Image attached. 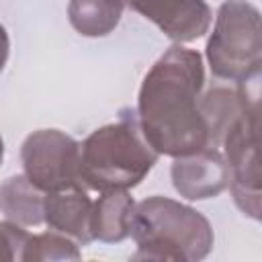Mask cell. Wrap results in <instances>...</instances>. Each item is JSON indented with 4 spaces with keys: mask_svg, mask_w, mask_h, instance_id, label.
Listing matches in <instances>:
<instances>
[{
    "mask_svg": "<svg viewBox=\"0 0 262 262\" xmlns=\"http://www.w3.org/2000/svg\"><path fill=\"white\" fill-rule=\"evenodd\" d=\"M174 190L186 201L219 196L229 184V168L219 147H203L194 154L174 158L170 166Z\"/></svg>",
    "mask_w": 262,
    "mask_h": 262,
    "instance_id": "obj_8",
    "label": "cell"
},
{
    "mask_svg": "<svg viewBox=\"0 0 262 262\" xmlns=\"http://www.w3.org/2000/svg\"><path fill=\"white\" fill-rule=\"evenodd\" d=\"M125 4L180 45L205 37L213 23L205 0H125Z\"/></svg>",
    "mask_w": 262,
    "mask_h": 262,
    "instance_id": "obj_7",
    "label": "cell"
},
{
    "mask_svg": "<svg viewBox=\"0 0 262 262\" xmlns=\"http://www.w3.org/2000/svg\"><path fill=\"white\" fill-rule=\"evenodd\" d=\"M82 252L80 246L59 233V231H45V233H31L27 248H25V258L23 262H55V260H80Z\"/></svg>",
    "mask_w": 262,
    "mask_h": 262,
    "instance_id": "obj_14",
    "label": "cell"
},
{
    "mask_svg": "<svg viewBox=\"0 0 262 262\" xmlns=\"http://www.w3.org/2000/svg\"><path fill=\"white\" fill-rule=\"evenodd\" d=\"M129 237L137 246L133 260L196 262L207 258L215 244L203 213L162 194L135 203Z\"/></svg>",
    "mask_w": 262,
    "mask_h": 262,
    "instance_id": "obj_3",
    "label": "cell"
},
{
    "mask_svg": "<svg viewBox=\"0 0 262 262\" xmlns=\"http://www.w3.org/2000/svg\"><path fill=\"white\" fill-rule=\"evenodd\" d=\"M8 55H10V39H8V33H6L4 25H0V74L4 72Z\"/></svg>",
    "mask_w": 262,
    "mask_h": 262,
    "instance_id": "obj_16",
    "label": "cell"
},
{
    "mask_svg": "<svg viewBox=\"0 0 262 262\" xmlns=\"http://www.w3.org/2000/svg\"><path fill=\"white\" fill-rule=\"evenodd\" d=\"M205 63L196 49L174 43L141 80L137 94V121L160 156L180 158L209 147L201 115Z\"/></svg>",
    "mask_w": 262,
    "mask_h": 262,
    "instance_id": "obj_1",
    "label": "cell"
},
{
    "mask_svg": "<svg viewBox=\"0 0 262 262\" xmlns=\"http://www.w3.org/2000/svg\"><path fill=\"white\" fill-rule=\"evenodd\" d=\"M43 199L39 190L25 174L8 176L0 182V213L6 221L23 227H37L43 223Z\"/></svg>",
    "mask_w": 262,
    "mask_h": 262,
    "instance_id": "obj_12",
    "label": "cell"
},
{
    "mask_svg": "<svg viewBox=\"0 0 262 262\" xmlns=\"http://www.w3.org/2000/svg\"><path fill=\"white\" fill-rule=\"evenodd\" d=\"M256 104V94H248L244 84H237L235 88L217 86L207 94H201V115L209 135V147H219L225 131Z\"/></svg>",
    "mask_w": 262,
    "mask_h": 262,
    "instance_id": "obj_10",
    "label": "cell"
},
{
    "mask_svg": "<svg viewBox=\"0 0 262 262\" xmlns=\"http://www.w3.org/2000/svg\"><path fill=\"white\" fill-rule=\"evenodd\" d=\"M221 154L229 168V190L235 207L250 219L260 221V160H258V104L246 111L223 135Z\"/></svg>",
    "mask_w": 262,
    "mask_h": 262,
    "instance_id": "obj_6",
    "label": "cell"
},
{
    "mask_svg": "<svg viewBox=\"0 0 262 262\" xmlns=\"http://www.w3.org/2000/svg\"><path fill=\"white\" fill-rule=\"evenodd\" d=\"M29 231L12 221H0V262H23Z\"/></svg>",
    "mask_w": 262,
    "mask_h": 262,
    "instance_id": "obj_15",
    "label": "cell"
},
{
    "mask_svg": "<svg viewBox=\"0 0 262 262\" xmlns=\"http://www.w3.org/2000/svg\"><path fill=\"white\" fill-rule=\"evenodd\" d=\"M20 162L23 174L43 192L84 186L80 141L59 129L29 133L20 145Z\"/></svg>",
    "mask_w": 262,
    "mask_h": 262,
    "instance_id": "obj_5",
    "label": "cell"
},
{
    "mask_svg": "<svg viewBox=\"0 0 262 262\" xmlns=\"http://www.w3.org/2000/svg\"><path fill=\"white\" fill-rule=\"evenodd\" d=\"M213 76L235 84L254 82L262 70V18L248 0H223L205 47Z\"/></svg>",
    "mask_w": 262,
    "mask_h": 262,
    "instance_id": "obj_4",
    "label": "cell"
},
{
    "mask_svg": "<svg viewBox=\"0 0 262 262\" xmlns=\"http://www.w3.org/2000/svg\"><path fill=\"white\" fill-rule=\"evenodd\" d=\"M82 182L88 190H131L154 170L160 154L145 139L137 113L119 111L115 123L94 129L82 143Z\"/></svg>",
    "mask_w": 262,
    "mask_h": 262,
    "instance_id": "obj_2",
    "label": "cell"
},
{
    "mask_svg": "<svg viewBox=\"0 0 262 262\" xmlns=\"http://www.w3.org/2000/svg\"><path fill=\"white\" fill-rule=\"evenodd\" d=\"M2 160H4V139L0 135V166H2Z\"/></svg>",
    "mask_w": 262,
    "mask_h": 262,
    "instance_id": "obj_17",
    "label": "cell"
},
{
    "mask_svg": "<svg viewBox=\"0 0 262 262\" xmlns=\"http://www.w3.org/2000/svg\"><path fill=\"white\" fill-rule=\"evenodd\" d=\"M135 201L129 190H106L92 201L90 213V235L92 242L121 244L131 233Z\"/></svg>",
    "mask_w": 262,
    "mask_h": 262,
    "instance_id": "obj_11",
    "label": "cell"
},
{
    "mask_svg": "<svg viewBox=\"0 0 262 262\" xmlns=\"http://www.w3.org/2000/svg\"><path fill=\"white\" fill-rule=\"evenodd\" d=\"M125 0H70L68 20L82 37H106L121 23Z\"/></svg>",
    "mask_w": 262,
    "mask_h": 262,
    "instance_id": "obj_13",
    "label": "cell"
},
{
    "mask_svg": "<svg viewBox=\"0 0 262 262\" xmlns=\"http://www.w3.org/2000/svg\"><path fill=\"white\" fill-rule=\"evenodd\" d=\"M90 213H92V199L88 196V188L84 186L45 192L43 223L49 229L72 237L78 246H88L92 242Z\"/></svg>",
    "mask_w": 262,
    "mask_h": 262,
    "instance_id": "obj_9",
    "label": "cell"
}]
</instances>
